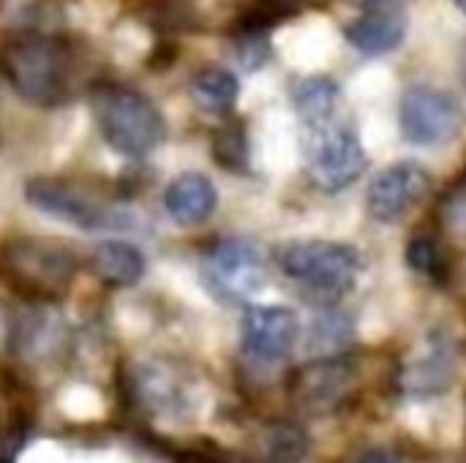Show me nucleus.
<instances>
[{
  "label": "nucleus",
  "instance_id": "nucleus-1",
  "mask_svg": "<svg viewBox=\"0 0 466 463\" xmlns=\"http://www.w3.org/2000/svg\"><path fill=\"white\" fill-rule=\"evenodd\" d=\"M93 115L104 142L126 158H145L167 139L161 109L134 87L101 85L93 93Z\"/></svg>",
  "mask_w": 466,
  "mask_h": 463
},
{
  "label": "nucleus",
  "instance_id": "nucleus-2",
  "mask_svg": "<svg viewBox=\"0 0 466 463\" xmlns=\"http://www.w3.org/2000/svg\"><path fill=\"white\" fill-rule=\"evenodd\" d=\"M300 150L317 188L339 194L369 166V153L358 131L339 115L325 123L300 126Z\"/></svg>",
  "mask_w": 466,
  "mask_h": 463
},
{
  "label": "nucleus",
  "instance_id": "nucleus-3",
  "mask_svg": "<svg viewBox=\"0 0 466 463\" xmlns=\"http://www.w3.org/2000/svg\"><path fill=\"white\" fill-rule=\"evenodd\" d=\"M281 273L322 297H344L355 289L360 273L358 248L339 240H289L276 251Z\"/></svg>",
  "mask_w": 466,
  "mask_h": 463
},
{
  "label": "nucleus",
  "instance_id": "nucleus-4",
  "mask_svg": "<svg viewBox=\"0 0 466 463\" xmlns=\"http://www.w3.org/2000/svg\"><path fill=\"white\" fill-rule=\"evenodd\" d=\"M25 199L33 210L57 218L79 232H96V235H117V232H139L142 221L137 213L104 205L96 196L76 191L57 180H30L25 186Z\"/></svg>",
  "mask_w": 466,
  "mask_h": 463
},
{
  "label": "nucleus",
  "instance_id": "nucleus-5",
  "mask_svg": "<svg viewBox=\"0 0 466 463\" xmlns=\"http://www.w3.org/2000/svg\"><path fill=\"white\" fill-rule=\"evenodd\" d=\"M202 284L221 303H251L268 287V254L246 237L218 240L202 259Z\"/></svg>",
  "mask_w": 466,
  "mask_h": 463
},
{
  "label": "nucleus",
  "instance_id": "nucleus-6",
  "mask_svg": "<svg viewBox=\"0 0 466 463\" xmlns=\"http://www.w3.org/2000/svg\"><path fill=\"white\" fill-rule=\"evenodd\" d=\"M5 68L14 87L33 104L52 106L68 87L71 55L57 38L35 35L16 41L5 55Z\"/></svg>",
  "mask_w": 466,
  "mask_h": 463
},
{
  "label": "nucleus",
  "instance_id": "nucleus-7",
  "mask_svg": "<svg viewBox=\"0 0 466 463\" xmlns=\"http://www.w3.org/2000/svg\"><path fill=\"white\" fill-rule=\"evenodd\" d=\"M466 128L461 101L445 90L415 85L399 101V131L415 147H445Z\"/></svg>",
  "mask_w": 466,
  "mask_h": 463
},
{
  "label": "nucleus",
  "instance_id": "nucleus-8",
  "mask_svg": "<svg viewBox=\"0 0 466 463\" xmlns=\"http://www.w3.org/2000/svg\"><path fill=\"white\" fill-rule=\"evenodd\" d=\"M431 191V175L418 161H396L385 166L366 191V210L380 224H401Z\"/></svg>",
  "mask_w": 466,
  "mask_h": 463
},
{
  "label": "nucleus",
  "instance_id": "nucleus-9",
  "mask_svg": "<svg viewBox=\"0 0 466 463\" xmlns=\"http://www.w3.org/2000/svg\"><path fill=\"white\" fill-rule=\"evenodd\" d=\"M459 371V352L448 333H429L399 374L404 396L429 401L451 390Z\"/></svg>",
  "mask_w": 466,
  "mask_h": 463
},
{
  "label": "nucleus",
  "instance_id": "nucleus-10",
  "mask_svg": "<svg viewBox=\"0 0 466 463\" xmlns=\"http://www.w3.org/2000/svg\"><path fill=\"white\" fill-rule=\"evenodd\" d=\"M300 322L287 306H251L240 322L243 352L257 363H279L298 344Z\"/></svg>",
  "mask_w": 466,
  "mask_h": 463
},
{
  "label": "nucleus",
  "instance_id": "nucleus-11",
  "mask_svg": "<svg viewBox=\"0 0 466 463\" xmlns=\"http://www.w3.org/2000/svg\"><path fill=\"white\" fill-rule=\"evenodd\" d=\"M410 19L404 8H369L344 27V38L366 57L396 52L407 38Z\"/></svg>",
  "mask_w": 466,
  "mask_h": 463
},
{
  "label": "nucleus",
  "instance_id": "nucleus-12",
  "mask_svg": "<svg viewBox=\"0 0 466 463\" xmlns=\"http://www.w3.org/2000/svg\"><path fill=\"white\" fill-rule=\"evenodd\" d=\"M218 207V188L202 172L177 175L164 191V210L180 226H197L208 221Z\"/></svg>",
  "mask_w": 466,
  "mask_h": 463
},
{
  "label": "nucleus",
  "instance_id": "nucleus-13",
  "mask_svg": "<svg viewBox=\"0 0 466 463\" xmlns=\"http://www.w3.org/2000/svg\"><path fill=\"white\" fill-rule=\"evenodd\" d=\"M352 385V368L344 360L322 357L319 363L309 366L298 374L295 396L311 412H325L336 407Z\"/></svg>",
  "mask_w": 466,
  "mask_h": 463
},
{
  "label": "nucleus",
  "instance_id": "nucleus-14",
  "mask_svg": "<svg viewBox=\"0 0 466 463\" xmlns=\"http://www.w3.org/2000/svg\"><path fill=\"white\" fill-rule=\"evenodd\" d=\"M137 390H139L145 407L153 409L156 415L186 418L194 407V396H191L188 382L177 371H172L169 366L147 363L137 374Z\"/></svg>",
  "mask_w": 466,
  "mask_h": 463
},
{
  "label": "nucleus",
  "instance_id": "nucleus-15",
  "mask_svg": "<svg viewBox=\"0 0 466 463\" xmlns=\"http://www.w3.org/2000/svg\"><path fill=\"white\" fill-rule=\"evenodd\" d=\"M96 273L115 287H134L145 276V254L128 240H101L93 248Z\"/></svg>",
  "mask_w": 466,
  "mask_h": 463
},
{
  "label": "nucleus",
  "instance_id": "nucleus-16",
  "mask_svg": "<svg viewBox=\"0 0 466 463\" xmlns=\"http://www.w3.org/2000/svg\"><path fill=\"white\" fill-rule=\"evenodd\" d=\"M339 104H341L339 85L322 74L300 79L292 90V109H295L300 126L333 120L339 115Z\"/></svg>",
  "mask_w": 466,
  "mask_h": 463
},
{
  "label": "nucleus",
  "instance_id": "nucleus-17",
  "mask_svg": "<svg viewBox=\"0 0 466 463\" xmlns=\"http://www.w3.org/2000/svg\"><path fill=\"white\" fill-rule=\"evenodd\" d=\"M238 96H240V82L227 68L210 65V68H202L199 74H194V79H191V98L205 112L224 115L235 106Z\"/></svg>",
  "mask_w": 466,
  "mask_h": 463
},
{
  "label": "nucleus",
  "instance_id": "nucleus-18",
  "mask_svg": "<svg viewBox=\"0 0 466 463\" xmlns=\"http://www.w3.org/2000/svg\"><path fill=\"white\" fill-rule=\"evenodd\" d=\"M355 338V325H352V317L344 314V311H322L311 327H309V336H306V349L309 355L314 357H336L344 347H350Z\"/></svg>",
  "mask_w": 466,
  "mask_h": 463
},
{
  "label": "nucleus",
  "instance_id": "nucleus-19",
  "mask_svg": "<svg viewBox=\"0 0 466 463\" xmlns=\"http://www.w3.org/2000/svg\"><path fill=\"white\" fill-rule=\"evenodd\" d=\"M309 450V439L295 426H273L265 439V463H298Z\"/></svg>",
  "mask_w": 466,
  "mask_h": 463
},
{
  "label": "nucleus",
  "instance_id": "nucleus-20",
  "mask_svg": "<svg viewBox=\"0 0 466 463\" xmlns=\"http://www.w3.org/2000/svg\"><path fill=\"white\" fill-rule=\"evenodd\" d=\"M407 262L412 270L429 278H437L442 273V251L431 237H415L407 246Z\"/></svg>",
  "mask_w": 466,
  "mask_h": 463
},
{
  "label": "nucleus",
  "instance_id": "nucleus-21",
  "mask_svg": "<svg viewBox=\"0 0 466 463\" xmlns=\"http://www.w3.org/2000/svg\"><path fill=\"white\" fill-rule=\"evenodd\" d=\"M238 57H240V65H243L246 71H257V68H262V65L268 63V57H270V41L257 38V35H248V38L240 41Z\"/></svg>",
  "mask_w": 466,
  "mask_h": 463
},
{
  "label": "nucleus",
  "instance_id": "nucleus-22",
  "mask_svg": "<svg viewBox=\"0 0 466 463\" xmlns=\"http://www.w3.org/2000/svg\"><path fill=\"white\" fill-rule=\"evenodd\" d=\"M445 224L456 237H466V186L445 202Z\"/></svg>",
  "mask_w": 466,
  "mask_h": 463
},
{
  "label": "nucleus",
  "instance_id": "nucleus-23",
  "mask_svg": "<svg viewBox=\"0 0 466 463\" xmlns=\"http://www.w3.org/2000/svg\"><path fill=\"white\" fill-rule=\"evenodd\" d=\"M355 463H404L396 453H390V450H369V453H363L360 458Z\"/></svg>",
  "mask_w": 466,
  "mask_h": 463
},
{
  "label": "nucleus",
  "instance_id": "nucleus-24",
  "mask_svg": "<svg viewBox=\"0 0 466 463\" xmlns=\"http://www.w3.org/2000/svg\"><path fill=\"white\" fill-rule=\"evenodd\" d=\"M363 11L369 8H404V0H358Z\"/></svg>",
  "mask_w": 466,
  "mask_h": 463
},
{
  "label": "nucleus",
  "instance_id": "nucleus-25",
  "mask_svg": "<svg viewBox=\"0 0 466 463\" xmlns=\"http://www.w3.org/2000/svg\"><path fill=\"white\" fill-rule=\"evenodd\" d=\"M459 76H461V85H464L466 90V41L461 44V49H459Z\"/></svg>",
  "mask_w": 466,
  "mask_h": 463
},
{
  "label": "nucleus",
  "instance_id": "nucleus-26",
  "mask_svg": "<svg viewBox=\"0 0 466 463\" xmlns=\"http://www.w3.org/2000/svg\"><path fill=\"white\" fill-rule=\"evenodd\" d=\"M456 3V8L461 11V14H466V0H453Z\"/></svg>",
  "mask_w": 466,
  "mask_h": 463
}]
</instances>
